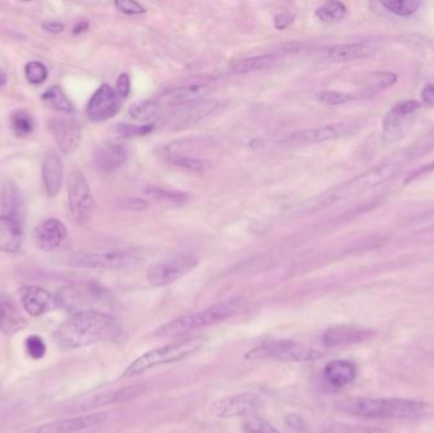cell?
<instances>
[{
  "label": "cell",
  "mask_w": 434,
  "mask_h": 433,
  "mask_svg": "<svg viewBox=\"0 0 434 433\" xmlns=\"http://www.w3.org/2000/svg\"><path fill=\"white\" fill-rule=\"evenodd\" d=\"M121 332V325L112 315L98 310L80 311L58 326L55 340L63 349H77L117 340Z\"/></svg>",
  "instance_id": "1"
},
{
  "label": "cell",
  "mask_w": 434,
  "mask_h": 433,
  "mask_svg": "<svg viewBox=\"0 0 434 433\" xmlns=\"http://www.w3.org/2000/svg\"><path fill=\"white\" fill-rule=\"evenodd\" d=\"M340 411L364 419H418L428 413V405L403 397H360L346 400Z\"/></svg>",
  "instance_id": "2"
},
{
  "label": "cell",
  "mask_w": 434,
  "mask_h": 433,
  "mask_svg": "<svg viewBox=\"0 0 434 433\" xmlns=\"http://www.w3.org/2000/svg\"><path fill=\"white\" fill-rule=\"evenodd\" d=\"M246 301L241 297H232L223 300L220 303L214 304L207 309L197 311L193 314L184 315L181 318L174 319L167 324L161 325L156 331V337H179L187 333L202 329L206 326L223 323L227 319L232 318L238 313L244 309Z\"/></svg>",
  "instance_id": "3"
},
{
  "label": "cell",
  "mask_w": 434,
  "mask_h": 433,
  "mask_svg": "<svg viewBox=\"0 0 434 433\" xmlns=\"http://www.w3.org/2000/svg\"><path fill=\"white\" fill-rule=\"evenodd\" d=\"M204 343L206 338L202 336H197L175 340L173 343L152 349L132 362L130 366L124 370L122 377H134L141 375L152 368H159L161 365L182 361L191 354L198 352Z\"/></svg>",
  "instance_id": "4"
},
{
  "label": "cell",
  "mask_w": 434,
  "mask_h": 433,
  "mask_svg": "<svg viewBox=\"0 0 434 433\" xmlns=\"http://www.w3.org/2000/svg\"><path fill=\"white\" fill-rule=\"evenodd\" d=\"M399 171L400 164L398 162L380 163L369 168L366 172L355 175V178L341 183L338 187L333 188L330 192L321 197V201L326 205H330L366 194L371 189H375L390 181L391 178H394L399 173Z\"/></svg>",
  "instance_id": "5"
},
{
  "label": "cell",
  "mask_w": 434,
  "mask_h": 433,
  "mask_svg": "<svg viewBox=\"0 0 434 433\" xmlns=\"http://www.w3.org/2000/svg\"><path fill=\"white\" fill-rule=\"evenodd\" d=\"M320 357L321 352L318 349L291 340L263 342L246 354L248 360L259 361L307 362L318 360Z\"/></svg>",
  "instance_id": "6"
},
{
  "label": "cell",
  "mask_w": 434,
  "mask_h": 433,
  "mask_svg": "<svg viewBox=\"0 0 434 433\" xmlns=\"http://www.w3.org/2000/svg\"><path fill=\"white\" fill-rule=\"evenodd\" d=\"M198 266V258L193 253H177L152 265L147 272V281L155 288H163L181 280Z\"/></svg>",
  "instance_id": "7"
},
{
  "label": "cell",
  "mask_w": 434,
  "mask_h": 433,
  "mask_svg": "<svg viewBox=\"0 0 434 433\" xmlns=\"http://www.w3.org/2000/svg\"><path fill=\"white\" fill-rule=\"evenodd\" d=\"M143 260L138 251L79 253L70 260L72 266L95 269H123L135 267Z\"/></svg>",
  "instance_id": "8"
},
{
  "label": "cell",
  "mask_w": 434,
  "mask_h": 433,
  "mask_svg": "<svg viewBox=\"0 0 434 433\" xmlns=\"http://www.w3.org/2000/svg\"><path fill=\"white\" fill-rule=\"evenodd\" d=\"M355 131V126L352 123H329L307 130L295 131L281 139L280 144L287 148H304L309 145L321 144L326 141L348 136L352 135Z\"/></svg>",
  "instance_id": "9"
},
{
  "label": "cell",
  "mask_w": 434,
  "mask_h": 433,
  "mask_svg": "<svg viewBox=\"0 0 434 433\" xmlns=\"http://www.w3.org/2000/svg\"><path fill=\"white\" fill-rule=\"evenodd\" d=\"M67 197L72 219L78 224H87L93 215L95 197L84 174L81 173L79 169H74L70 173L67 184Z\"/></svg>",
  "instance_id": "10"
},
{
  "label": "cell",
  "mask_w": 434,
  "mask_h": 433,
  "mask_svg": "<svg viewBox=\"0 0 434 433\" xmlns=\"http://www.w3.org/2000/svg\"><path fill=\"white\" fill-rule=\"evenodd\" d=\"M419 102L414 100L399 102L385 116L383 123V139L387 144L396 143L410 129L418 109Z\"/></svg>",
  "instance_id": "11"
},
{
  "label": "cell",
  "mask_w": 434,
  "mask_h": 433,
  "mask_svg": "<svg viewBox=\"0 0 434 433\" xmlns=\"http://www.w3.org/2000/svg\"><path fill=\"white\" fill-rule=\"evenodd\" d=\"M262 400L255 393H241L223 397L211 405V413L218 418L250 417L261 407Z\"/></svg>",
  "instance_id": "12"
},
{
  "label": "cell",
  "mask_w": 434,
  "mask_h": 433,
  "mask_svg": "<svg viewBox=\"0 0 434 433\" xmlns=\"http://www.w3.org/2000/svg\"><path fill=\"white\" fill-rule=\"evenodd\" d=\"M108 419V414L104 411H97L72 418L54 420L50 423H45L42 426L32 428L24 433H77L92 430L95 427L101 426Z\"/></svg>",
  "instance_id": "13"
},
{
  "label": "cell",
  "mask_w": 434,
  "mask_h": 433,
  "mask_svg": "<svg viewBox=\"0 0 434 433\" xmlns=\"http://www.w3.org/2000/svg\"><path fill=\"white\" fill-rule=\"evenodd\" d=\"M121 109V100L116 90L108 84H103L95 90L88 102V117L95 123L107 121L115 117Z\"/></svg>",
  "instance_id": "14"
},
{
  "label": "cell",
  "mask_w": 434,
  "mask_h": 433,
  "mask_svg": "<svg viewBox=\"0 0 434 433\" xmlns=\"http://www.w3.org/2000/svg\"><path fill=\"white\" fill-rule=\"evenodd\" d=\"M373 332L357 325L339 324L328 328L321 336V343L326 348L352 346L371 340Z\"/></svg>",
  "instance_id": "15"
},
{
  "label": "cell",
  "mask_w": 434,
  "mask_h": 433,
  "mask_svg": "<svg viewBox=\"0 0 434 433\" xmlns=\"http://www.w3.org/2000/svg\"><path fill=\"white\" fill-rule=\"evenodd\" d=\"M67 237L65 225L58 219H47L37 225L32 233L35 246L44 252H54L64 244Z\"/></svg>",
  "instance_id": "16"
},
{
  "label": "cell",
  "mask_w": 434,
  "mask_h": 433,
  "mask_svg": "<svg viewBox=\"0 0 434 433\" xmlns=\"http://www.w3.org/2000/svg\"><path fill=\"white\" fill-rule=\"evenodd\" d=\"M50 129L60 150L65 155L78 150L81 141V130L77 121L70 118H54Z\"/></svg>",
  "instance_id": "17"
},
{
  "label": "cell",
  "mask_w": 434,
  "mask_h": 433,
  "mask_svg": "<svg viewBox=\"0 0 434 433\" xmlns=\"http://www.w3.org/2000/svg\"><path fill=\"white\" fill-rule=\"evenodd\" d=\"M18 294L23 309L32 317H41L56 305L50 292L38 286H24L19 289Z\"/></svg>",
  "instance_id": "18"
},
{
  "label": "cell",
  "mask_w": 434,
  "mask_h": 433,
  "mask_svg": "<svg viewBox=\"0 0 434 433\" xmlns=\"http://www.w3.org/2000/svg\"><path fill=\"white\" fill-rule=\"evenodd\" d=\"M357 376V366L348 360H334L326 363L323 370V381L329 389L340 390L353 383Z\"/></svg>",
  "instance_id": "19"
},
{
  "label": "cell",
  "mask_w": 434,
  "mask_h": 433,
  "mask_svg": "<svg viewBox=\"0 0 434 433\" xmlns=\"http://www.w3.org/2000/svg\"><path fill=\"white\" fill-rule=\"evenodd\" d=\"M375 54V47L364 42L333 45L326 49L324 58L333 64H344L360 58H369Z\"/></svg>",
  "instance_id": "20"
},
{
  "label": "cell",
  "mask_w": 434,
  "mask_h": 433,
  "mask_svg": "<svg viewBox=\"0 0 434 433\" xmlns=\"http://www.w3.org/2000/svg\"><path fill=\"white\" fill-rule=\"evenodd\" d=\"M127 150L121 144L104 143L95 152V164L98 171L104 173L115 172L126 163Z\"/></svg>",
  "instance_id": "21"
},
{
  "label": "cell",
  "mask_w": 434,
  "mask_h": 433,
  "mask_svg": "<svg viewBox=\"0 0 434 433\" xmlns=\"http://www.w3.org/2000/svg\"><path fill=\"white\" fill-rule=\"evenodd\" d=\"M0 203L3 216L13 219L18 223H23L24 217V201L18 186L13 181L4 182L0 191Z\"/></svg>",
  "instance_id": "22"
},
{
  "label": "cell",
  "mask_w": 434,
  "mask_h": 433,
  "mask_svg": "<svg viewBox=\"0 0 434 433\" xmlns=\"http://www.w3.org/2000/svg\"><path fill=\"white\" fill-rule=\"evenodd\" d=\"M64 175V166L56 152H49L42 162V180L49 197H55L60 192Z\"/></svg>",
  "instance_id": "23"
},
{
  "label": "cell",
  "mask_w": 434,
  "mask_h": 433,
  "mask_svg": "<svg viewBox=\"0 0 434 433\" xmlns=\"http://www.w3.org/2000/svg\"><path fill=\"white\" fill-rule=\"evenodd\" d=\"M22 242V224L13 219L0 215V251L6 253L18 252Z\"/></svg>",
  "instance_id": "24"
},
{
  "label": "cell",
  "mask_w": 434,
  "mask_h": 433,
  "mask_svg": "<svg viewBox=\"0 0 434 433\" xmlns=\"http://www.w3.org/2000/svg\"><path fill=\"white\" fill-rule=\"evenodd\" d=\"M210 93V88L204 84H189L178 88L164 95V100L170 106L183 107L188 104H195L202 101Z\"/></svg>",
  "instance_id": "25"
},
{
  "label": "cell",
  "mask_w": 434,
  "mask_h": 433,
  "mask_svg": "<svg viewBox=\"0 0 434 433\" xmlns=\"http://www.w3.org/2000/svg\"><path fill=\"white\" fill-rule=\"evenodd\" d=\"M143 391H144V388L138 385V386H129V388L112 391V393H106V394H101V395L92 397L88 402H84V404L78 407V409L79 408L80 409H89V408H95V407H102V405L129 402L131 399L140 395Z\"/></svg>",
  "instance_id": "26"
},
{
  "label": "cell",
  "mask_w": 434,
  "mask_h": 433,
  "mask_svg": "<svg viewBox=\"0 0 434 433\" xmlns=\"http://www.w3.org/2000/svg\"><path fill=\"white\" fill-rule=\"evenodd\" d=\"M26 326L27 322L15 304L7 300H0V332L15 334Z\"/></svg>",
  "instance_id": "27"
},
{
  "label": "cell",
  "mask_w": 434,
  "mask_h": 433,
  "mask_svg": "<svg viewBox=\"0 0 434 433\" xmlns=\"http://www.w3.org/2000/svg\"><path fill=\"white\" fill-rule=\"evenodd\" d=\"M277 61L275 54H263L257 56L240 58L235 61L232 66V72L236 74H246V72H261L275 64Z\"/></svg>",
  "instance_id": "28"
},
{
  "label": "cell",
  "mask_w": 434,
  "mask_h": 433,
  "mask_svg": "<svg viewBox=\"0 0 434 433\" xmlns=\"http://www.w3.org/2000/svg\"><path fill=\"white\" fill-rule=\"evenodd\" d=\"M347 7L341 1H326L316 9L315 15L321 22L333 24L343 21L347 15Z\"/></svg>",
  "instance_id": "29"
},
{
  "label": "cell",
  "mask_w": 434,
  "mask_h": 433,
  "mask_svg": "<svg viewBox=\"0 0 434 433\" xmlns=\"http://www.w3.org/2000/svg\"><path fill=\"white\" fill-rule=\"evenodd\" d=\"M42 101L47 106H50L51 109H56L60 112L70 113L74 111V104L70 101V98L66 95L63 88H60L58 86H52V87L49 88L42 94Z\"/></svg>",
  "instance_id": "30"
},
{
  "label": "cell",
  "mask_w": 434,
  "mask_h": 433,
  "mask_svg": "<svg viewBox=\"0 0 434 433\" xmlns=\"http://www.w3.org/2000/svg\"><path fill=\"white\" fill-rule=\"evenodd\" d=\"M10 129L15 136H29L35 129V121L27 111H15L10 115Z\"/></svg>",
  "instance_id": "31"
},
{
  "label": "cell",
  "mask_w": 434,
  "mask_h": 433,
  "mask_svg": "<svg viewBox=\"0 0 434 433\" xmlns=\"http://www.w3.org/2000/svg\"><path fill=\"white\" fill-rule=\"evenodd\" d=\"M380 4L390 13L399 17H409L417 13L421 7L419 0H385Z\"/></svg>",
  "instance_id": "32"
},
{
  "label": "cell",
  "mask_w": 434,
  "mask_h": 433,
  "mask_svg": "<svg viewBox=\"0 0 434 433\" xmlns=\"http://www.w3.org/2000/svg\"><path fill=\"white\" fill-rule=\"evenodd\" d=\"M146 196H149L154 201L158 203H168V205H184L188 201V195L182 194V192H170L164 191L160 188H150L146 191Z\"/></svg>",
  "instance_id": "33"
},
{
  "label": "cell",
  "mask_w": 434,
  "mask_h": 433,
  "mask_svg": "<svg viewBox=\"0 0 434 433\" xmlns=\"http://www.w3.org/2000/svg\"><path fill=\"white\" fill-rule=\"evenodd\" d=\"M169 163L173 166H178L184 171L188 172H195V173H203L206 171V162L204 160L197 159L192 157H186V155H177L172 154L169 157Z\"/></svg>",
  "instance_id": "34"
},
{
  "label": "cell",
  "mask_w": 434,
  "mask_h": 433,
  "mask_svg": "<svg viewBox=\"0 0 434 433\" xmlns=\"http://www.w3.org/2000/svg\"><path fill=\"white\" fill-rule=\"evenodd\" d=\"M159 103L156 101H140L131 106L130 116L136 121H147L158 113Z\"/></svg>",
  "instance_id": "35"
},
{
  "label": "cell",
  "mask_w": 434,
  "mask_h": 433,
  "mask_svg": "<svg viewBox=\"0 0 434 433\" xmlns=\"http://www.w3.org/2000/svg\"><path fill=\"white\" fill-rule=\"evenodd\" d=\"M243 431L246 433H281L273 425L257 414L246 417L243 422Z\"/></svg>",
  "instance_id": "36"
},
{
  "label": "cell",
  "mask_w": 434,
  "mask_h": 433,
  "mask_svg": "<svg viewBox=\"0 0 434 433\" xmlns=\"http://www.w3.org/2000/svg\"><path fill=\"white\" fill-rule=\"evenodd\" d=\"M316 100L326 106H341L355 100V95L340 90H321L316 94Z\"/></svg>",
  "instance_id": "37"
},
{
  "label": "cell",
  "mask_w": 434,
  "mask_h": 433,
  "mask_svg": "<svg viewBox=\"0 0 434 433\" xmlns=\"http://www.w3.org/2000/svg\"><path fill=\"white\" fill-rule=\"evenodd\" d=\"M24 72H26V78L29 80L31 84H42L45 80L47 79V68L42 64V63H38V61H31L29 63L26 68H24Z\"/></svg>",
  "instance_id": "38"
},
{
  "label": "cell",
  "mask_w": 434,
  "mask_h": 433,
  "mask_svg": "<svg viewBox=\"0 0 434 433\" xmlns=\"http://www.w3.org/2000/svg\"><path fill=\"white\" fill-rule=\"evenodd\" d=\"M118 135L122 137L143 136L150 134L154 130V126L150 123L146 125H135V123H121L116 127Z\"/></svg>",
  "instance_id": "39"
},
{
  "label": "cell",
  "mask_w": 434,
  "mask_h": 433,
  "mask_svg": "<svg viewBox=\"0 0 434 433\" xmlns=\"http://www.w3.org/2000/svg\"><path fill=\"white\" fill-rule=\"evenodd\" d=\"M326 433H390L383 428L369 426H357V425H334L329 427Z\"/></svg>",
  "instance_id": "40"
},
{
  "label": "cell",
  "mask_w": 434,
  "mask_h": 433,
  "mask_svg": "<svg viewBox=\"0 0 434 433\" xmlns=\"http://www.w3.org/2000/svg\"><path fill=\"white\" fill-rule=\"evenodd\" d=\"M26 351L31 359L41 360L46 354V345L44 340L38 336H29L26 340Z\"/></svg>",
  "instance_id": "41"
},
{
  "label": "cell",
  "mask_w": 434,
  "mask_h": 433,
  "mask_svg": "<svg viewBox=\"0 0 434 433\" xmlns=\"http://www.w3.org/2000/svg\"><path fill=\"white\" fill-rule=\"evenodd\" d=\"M115 7L121 13L127 15H144L145 12H146V9L140 3L132 1V0H120V1L115 3Z\"/></svg>",
  "instance_id": "42"
},
{
  "label": "cell",
  "mask_w": 434,
  "mask_h": 433,
  "mask_svg": "<svg viewBox=\"0 0 434 433\" xmlns=\"http://www.w3.org/2000/svg\"><path fill=\"white\" fill-rule=\"evenodd\" d=\"M131 81L130 77L127 74H121L117 79L116 93L118 98L122 101L124 98H127L130 95Z\"/></svg>",
  "instance_id": "43"
},
{
  "label": "cell",
  "mask_w": 434,
  "mask_h": 433,
  "mask_svg": "<svg viewBox=\"0 0 434 433\" xmlns=\"http://www.w3.org/2000/svg\"><path fill=\"white\" fill-rule=\"evenodd\" d=\"M294 21H295V17L291 13H281L275 18V27L283 31V29H289Z\"/></svg>",
  "instance_id": "44"
},
{
  "label": "cell",
  "mask_w": 434,
  "mask_h": 433,
  "mask_svg": "<svg viewBox=\"0 0 434 433\" xmlns=\"http://www.w3.org/2000/svg\"><path fill=\"white\" fill-rule=\"evenodd\" d=\"M421 100L429 107H434V86L428 84L424 87L421 92Z\"/></svg>",
  "instance_id": "45"
},
{
  "label": "cell",
  "mask_w": 434,
  "mask_h": 433,
  "mask_svg": "<svg viewBox=\"0 0 434 433\" xmlns=\"http://www.w3.org/2000/svg\"><path fill=\"white\" fill-rule=\"evenodd\" d=\"M42 27H44L45 31L54 33V35H58V33H61L64 31V24L58 22L44 23Z\"/></svg>",
  "instance_id": "46"
},
{
  "label": "cell",
  "mask_w": 434,
  "mask_h": 433,
  "mask_svg": "<svg viewBox=\"0 0 434 433\" xmlns=\"http://www.w3.org/2000/svg\"><path fill=\"white\" fill-rule=\"evenodd\" d=\"M8 77L6 72H3V70H0V89L4 87L6 84H7Z\"/></svg>",
  "instance_id": "47"
},
{
  "label": "cell",
  "mask_w": 434,
  "mask_h": 433,
  "mask_svg": "<svg viewBox=\"0 0 434 433\" xmlns=\"http://www.w3.org/2000/svg\"><path fill=\"white\" fill-rule=\"evenodd\" d=\"M88 24L87 23H81V24H78L75 29H74V33L75 35H78L80 32H83V31H86L87 29Z\"/></svg>",
  "instance_id": "48"
}]
</instances>
